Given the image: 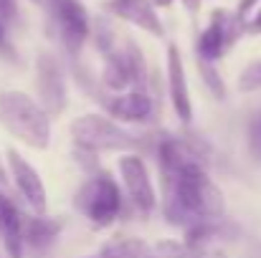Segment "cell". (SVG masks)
Wrapping results in <instances>:
<instances>
[{"instance_id": "obj_1", "label": "cell", "mask_w": 261, "mask_h": 258, "mask_svg": "<svg viewBox=\"0 0 261 258\" xmlns=\"http://www.w3.org/2000/svg\"><path fill=\"white\" fill-rule=\"evenodd\" d=\"M51 114L41 101L23 91H0V127L33 150H46L51 142Z\"/></svg>"}, {"instance_id": "obj_2", "label": "cell", "mask_w": 261, "mask_h": 258, "mask_svg": "<svg viewBox=\"0 0 261 258\" xmlns=\"http://www.w3.org/2000/svg\"><path fill=\"white\" fill-rule=\"evenodd\" d=\"M76 150L84 152H137L142 147V139L132 132H127L117 119L101 117V114H82L69 127Z\"/></svg>"}, {"instance_id": "obj_3", "label": "cell", "mask_w": 261, "mask_h": 258, "mask_svg": "<svg viewBox=\"0 0 261 258\" xmlns=\"http://www.w3.org/2000/svg\"><path fill=\"white\" fill-rule=\"evenodd\" d=\"M74 203H76V210L94 228H107L119 218L124 208V195L114 175L99 167L87 175L84 185L76 190Z\"/></svg>"}, {"instance_id": "obj_4", "label": "cell", "mask_w": 261, "mask_h": 258, "mask_svg": "<svg viewBox=\"0 0 261 258\" xmlns=\"http://www.w3.org/2000/svg\"><path fill=\"white\" fill-rule=\"evenodd\" d=\"M104 59H107V66L101 74V84L109 91L124 94V91H132L135 84H140V79L145 74V61H142V53L135 41H129V38L117 41V46Z\"/></svg>"}, {"instance_id": "obj_5", "label": "cell", "mask_w": 261, "mask_h": 258, "mask_svg": "<svg viewBox=\"0 0 261 258\" xmlns=\"http://www.w3.org/2000/svg\"><path fill=\"white\" fill-rule=\"evenodd\" d=\"M117 167H119L124 195H127L132 210L137 215L147 218L155 210V205H158V192H155V185H152V177H150V170H147L145 160L137 152H127V155L119 157Z\"/></svg>"}, {"instance_id": "obj_6", "label": "cell", "mask_w": 261, "mask_h": 258, "mask_svg": "<svg viewBox=\"0 0 261 258\" xmlns=\"http://www.w3.org/2000/svg\"><path fill=\"white\" fill-rule=\"evenodd\" d=\"M59 36L64 48L69 51V56L76 61L87 38L91 36V20H89L87 8L79 0H48Z\"/></svg>"}, {"instance_id": "obj_7", "label": "cell", "mask_w": 261, "mask_h": 258, "mask_svg": "<svg viewBox=\"0 0 261 258\" xmlns=\"http://www.w3.org/2000/svg\"><path fill=\"white\" fill-rule=\"evenodd\" d=\"M246 31V25L236 18V13H228V10H213L211 13V23L208 28L200 33L198 38V59H205V61H218L236 41L239 36Z\"/></svg>"}, {"instance_id": "obj_8", "label": "cell", "mask_w": 261, "mask_h": 258, "mask_svg": "<svg viewBox=\"0 0 261 258\" xmlns=\"http://www.w3.org/2000/svg\"><path fill=\"white\" fill-rule=\"evenodd\" d=\"M5 165H8V175H10V180H13L18 195L25 200V205H28L33 213L46 215L48 200H46V187H43V180H41L38 170H36L18 150H13V147L5 150Z\"/></svg>"}, {"instance_id": "obj_9", "label": "cell", "mask_w": 261, "mask_h": 258, "mask_svg": "<svg viewBox=\"0 0 261 258\" xmlns=\"http://www.w3.org/2000/svg\"><path fill=\"white\" fill-rule=\"evenodd\" d=\"M36 91L38 101L51 117L64 114L69 96H66V79L61 71V64L51 53H41L36 59Z\"/></svg>"}, {"instance_id": "obj_10", "label": "cell", "mask_w": 261, "mask_h": 258, "mask_svg": "<svg viewBox=\"0 0 261 258\" xmlns=\"http://www.w3.org/2000/svg\"><path fill=\"white\" fill-rule=\"evenodd\" d=\"M104 106L112 119L124 122V124H147L155 119V111H158L152 96L145 91H135V89L107 99Z\"/></svg>"}, {"instance_id": "obj_11", "label": "cell", "mask_w": 261, "mask_h": 258, "mask_svg": "<svg viewBox=\"0 0 261 258\" xmlns=\"http://www.w3.org/2000/svg\"><path fill=\"white\" fill-rule=\"evenodd\" d=\"M107 10L112 15H117L119 20H124L129 25H137L140 31H145L155 38L165 36V25H163L152 0H109Z\"/></svg>"}, {"instance_id": "obj_12", "label": "cell", "mask_w": 261, "mask_h": 258, "mask_svg": "<svg viewBox=\"0 0 261 258\" xmlns=\"http://www.w3.org/2000/svg\"><path fill=\"white\" fill-rule=\"evenodd\" d=\"M23 213L10 197L8 190H0V241L5 246L8 258L25 256V243H23Z\"/></svg>"}, {"instance_id": "obj_13", "label": "cell", "mask_w": 261, "mask_h": 258, "mask_svg": "<svg viewBox=\"0 0 261 258\" xmlns=\"http://www.w3.org/2000/svg\"><path fill=\"white\" fill-rule=\"evenodd\" d=\"M168 94H170L175 117L188 124L193 119V104H190V91H188V79H185L180 48L175 43L168 46Z\"/></svg>"}, {"instance_id": "obj_14", "label": "cell", "mask_w": 261, "mask_h": 258, "mask_svg": "<svg viewBox=\"0 0 261 258\" xmlns=\"http://www.w3.org/2000/svg\"><path fill=\"white\" fill-rule=\"evenodd\" d=\"M64 231V220L59 218H48V215H25L23 218V243H25V253L31 256H38V253H46L59 233Z\"/></svg>"}, {"instance_id": "obj_15", "label": "cell", "mask_w": 261, "mask_h": 258, "mask_svg": "<svg viewBox=\"0 0 261 258\" xmlns=\"http://www.w3.org/2000/svg\"><path fill=\"white\" fill-rule=\"evenodd\" d=\"M152 248L137 238H114L107 241L91 258H152Z\"/></svg>"}, {"instance_id": "obj_16", "label": "cell", "mask_w": 261, "mask_h": 258, "mask_svg": "<svg viewBox=\"0 0 261 258\" xmlns=\"http://www.w3.org/2000/svg\"><path fill=\"white\" fill-rule=\"evenodd\" d=\"M198 71L203 76V84L208 86V91L216 96V99H223L226 96V86H223V79L218 76L213 61H205V59H198Z\"/></svg>"}, {"instance_id": "obj_17", "label": "cell", "mask_w": 261, "mask_h": 258, "mask_svg": "<svg viewBox=\"0 0 261 258\" xmlns=\"http://www.w3.org/2000/svg\"><path fill=\"white\" fill-rule=\"evenodd\" d=\"M239 89H241V91H256V89H261V61L249 64V66L241 71Z\"/></svg>"}, {"instance_id": "obj_18", "label": "cell", "mask_w": 261, "mask_h": 258, "mask_svg": "<svg viewBox=\"0 0 261 258\" xmlns=\"http://www.w3.org/2000/svg\"><path fill=\"white\" fill-rule=\"evenodd\" d=\"M249 152L254 160H261V111H256L249 122Z\"/></svg>"}, {"instance_id": "obj_19", "label": "cell", "mask_w": 261, "mask_h": 258, "mask_svg": "<svg viewBox=\"0 0 261 258\" xmlns=\"http://www.w3.org/2000/svg\"><path fill=\"white\" fill-rule=\"evenodd\" d=\"M0 18L8 23H18V3L15 0H0Z\"/></svg>"}, {"instance_id": "obj_20", "label": "cell", "mask_w": 261, "mask_h": 258, "mask_svg": "<svg viewBox=\"0 0 261 258\" xmlns=\"http://www.w3.org/2000/svg\"><path fill=\"white\" fill-rule=\"evenodd\" d=\"M256 5H259V0H239V5H236V18L246 25V23H249V13H251Z\"/></svg>"}, {"instance_id": "obj_21", "label": "cell", "mask_w": 261, "mask_h": 258, "mask_svg": "<svg viewBox=\"0 0 261 258\" xmlns=\"http://www.w3.org/2000/svg\"><path fill=\"white\" fill-rule=\"evenodd\" d=\"M0 51L8 53V59H15V53H13V48L8 43V36H5V20L3 18H0Z\"/></svg>"}, {"instance_id": "obj_22", "label": "cell", "mask_w": 261, "mask_h": 258, "mask_svg": "<svg viewBox=\"0 0 261 258\" xmlns=\"http://www.w3.org/2000/svg\"><path fill=\"white\" fill-rule=\"evenodd\" d=\"M246 33H251V36H259L261 33V8L256 10V15H251V20L246 23Z\"/></svg>"}, {"instance_id": "obj_23", "label": "cell", "mask_w": 261, "mask_h": 258, "mask_svg": "<svg viewBox=\"0 0 261 258\" xmlns=\"http://www.w3.org/2000/svg\"><path fill=\"white\" fill-rule=\"evenodd\" d=\"M200 3H203V0H182L185 10H190V13H198V10H200Z\"/></svg>"}, {"instance_id": "obj_24", "label": "cell", "mask_w": 261, "mask_h": 258, "mask_svg": "<svg viewBox=\"0 0 261 258\" xmlns=\"http://www.w3.org/2000/svg\"><path fill=\"white\" fill-rule=\"evenodd\" d=\"M152 3H155V8H168L173 0H152Z\"/></svg>"}, {"instance_id": "obj_25", "label": "cell", "mask_w": 261, "mask_h": 258, "mask_svg": "<svg viewBox=\"0 0 261 258\" xmlns=\"http://www.w3.org/2000/svg\"><path fill=\"white\" fill-rule=\"evenodd\" d=\"M31 3H43V0H31Z\"/></svg>"}]
</instances>
